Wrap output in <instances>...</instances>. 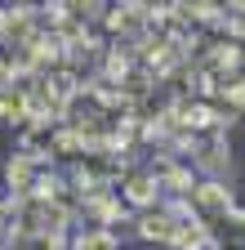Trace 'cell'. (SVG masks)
<instances>
[{
  "mask_svg": "<svg viewBox=\"0 0 245 250\" xmlns=\"http://www.w3.org/2000/svg\"><path fill=\"white\" fill-rule=\"evenodd\" d=\"M174 232H178V224L170 214H147L143 219V237H156V241H174Z\"/></svg>",
  "mask_w": 245,
  "mask_h": 250,
  "instance_id": "obj_1",
  "label": "cell"
},
{
  "mask_svg": "<svg viewBox=\"0 0 245 250\" xmlns=\"http://www.w3.org/2000/svg\"><path fill=\"white\" fill-rule=\"evenodd\" d=\"M196 201H201L205 210H227V192H223L219 183H201V188H196Z\"/></svg>",
  "mask_w": 245,
  "mask_h": 250,
  "instance_id": "obj_2",
  "label": "cell"
},
{
  "mask_svg": "<svg viewBox=\"0 0 245 250\" xmlns=\"http://www.w3.org/2000/svg\"><path fill=\"white\" fill-rule=\"evenodd\" d=\"M76 250H112V237H103V232H89V237H80V246Z\"/></svg>",
  "mask_w": 245,
  "mask_h": 250,
  "instance_id": "obj_3",
  "label": "cell"
},
{
  "mask_svg": "<svg viewBox=\"0 0 245 250\" xmlns=\"http://www.w3.org/2000/svg\"><path fill=\"white\" fill-rule=\"evenodd\" d=\"M130 201H151V183L147 179H134L130 183Z\"/></svg>",
  "mask_w": 245,
  "mask_h": 250,
  "instance_id": "obj_4",
  "label": "cell"
}]
</instances>
